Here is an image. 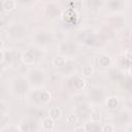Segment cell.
Wrapping results in <instances>:
<instances>
[{"instance_id": "6da1fadb", "label": "cell", "mask_w": 132, "mask_h": 132, "mask_svg": "<svg viewBox=\"0 0 132 132\" xmlns=\"http://www.w3.org/2000/svg\"><path fill=\"white\" fill-rule=\"evenodd\" d=\"M27 27L25 24L22 23H12L9 24L6 28V34L7 37L14 40V41H21L23 38L27 35Z\"/></svg>"}, {"instance_id": "7a4b0ae2", "label": "cell", "mask_w": 132, "mask_h": 132, "mask_svg": "<svg viewBox=\"0 0 132 132\" xmlns=\"http://www.w3.org/2000/svg\"><path fill=\"white\" fill-rule=\"evenodd\" d=\"M30 86L31 85H30L28 78L23 77V76H19V77H15L12 80V82H11V90H12V93L15 96L22 97V96L27 94V92L29 91Z\"/></svg>"}, {"instance_id": "3957f363", "label": "cell", "mask_w": 132, "mask_h": 132, "mask_svg": "<svg viewBox=\"0 0 132 132\" xmlns=\"http://www.w3.org/2000/svg\"><path fill=\"white\" fill-rule=\"evenodd\" d=\"M33 39L38 46H47L53 42L54 38L50 31L45 29H38L34 32Z\"/></svg>"}, {"instance_id": "277c9868", "label": "cell", "mask_w": 132, "mask_h": 132, "mask_svg": "<svg viewBox=\"0 0 132 132\" xmlns=\"http://www.w3.org/2000/svg\"><path fill=\"white\" fill-rule=\"evenodd\" d=\"M46 73L39 68H35L28 73V80L31 86L41 87L46 82Z\"/></svg>"}, {"instance_id": "5b68a950", "label": "cell", "mask_w": 132, "mask_h": 132, "mask_svg": "<svg viewBox=\"0 0 132 132\" xmlns=\"http://www.w3.org/2000/svg\"><path fill=\"white\" fill-rule=\"evenodd\" d=\"M30 98L38 105H46L52 100V94L46 90H36L31 94Z\"/></svg>"}, {"instance_id": "8992f818", "label": "cell", "mask_w": 132, "mask_h": 132, "mask_svg": "<svg viewBox=\"0 0 132 132\" xmlns=\"http://www.w3.org/2000/svg\"><path fill=\"white\" fill-rule=\"evenodd\" d=\"M68 86L71 89V91L80 92L86 89L87 80L84 78V76H72L68 80Z\"/></svg>"}, {"instance_id": "52a82bcc", "label": "cell", "mask_w": 132, "mask_h": 132, "mask_svg": "<svg viewBox=\"0 0 132 132\" xmlns=\"http://www.w3.org/2000/svg\"><path fill=\"white\" fill-rule=\"evenodd\" d=\"M61 14V8L56 3H48L44 8V15L50 20H55Z\"/></svg>"}, {"instance_id": "ba28073f", "label": "cell", "mask_w": 132, "mask_h": 132, "mask_svg": "<svg viewBox=\"0 0 132 132\" xmlns=\"http://www.w3.org/2000/svg\"><path fill=\"white\" fill-rule=\"evenodd\" d=\"M88 95H89L90 101L93 103H100L104 99V92L102 89H100L98 87H94V88L90 89Z\"/></svg>"}, {"instance_id": "9c48e42d", "label": "cell", "mask_w": 132, "mask_h": 132, "mask_svg": "<svg viewBox=\"0 0 132 132\" xmlns=\"http://www.w3.org/2000/svg\"><path fill=\"white\" fill-rule=\"evenodd\" d=\"M19 130L24 132V131H33V130H37V121L33 118H29L26 120H23L20 124H19Z\"/></svg>"}, {"instance_id": "30bf717a", "label": "cell", "mask_w": 132, "mask_h": 132, "mask_svg": "<svg viewBox=\"0 0 132 132\" xmlns=\"http://www.w3.org/2000/svg\"><path fill=\"white\" fill-rule=\"evenodd\" d=\"M76 44L72 42H62L59 46V52L64 56H71L76 52Z\"/></svg>"}, {"instance_id": "8fae6325", "label": "cell", "mask_w": 132, "mask_h": 132, "mask_svg": "<svg viewBox=\"0 0 132 132\" xmlns=\"http://www.w3.org/2000/svg\"><path fill=\"white\" fill-rule=\"evenodd\" d=\"M20 59L24 65L32 66L35 63V54L33 53L32 50H26L21 54Z\"/></svg>"}, {"instance_id": "7c38bea8", "label": "cell", "mask_w": 132, "mask_h": 132, "mask_svg": "<svg viewBox=\"0 0 132 132\" xmlns=\"http://www.w3.org/2000/svg\"><path fill=\"white\" fill-rule=\"evenodd\" d=\"M108 76L112 81H121L124 78V75L122 71L117 67H110L108 70Z\"/></svg>"}, {"instance_id": "4fadbf2b", "label": "cell", "mask_w": 132, "mask_h": 132, "mask_svg": "<svg viewBox=\"0 0 132 132\" xmlns=\"http://www.w3.org/2000/svg\"><path fill=\"white\" fill-rule=\"evenodd\" d=\"M52 64L56 68H64L67 65V57L64 55H57L53 58Z\"/></svg>"}, {"instance_id": "5bb4252c", "label": "cell", "mask_w": 132, "mask_h": 132, "mask_svg": "<svg viewBox=\"0 0 132 132\" xmlns=\"http://www.w3.org/2000/svg\"><path fill=\"white\" fill-rule=\"evenodd\" d=\"M105 104H106V107L110 110H114L119 107L120 105V100L118 97L116 96H108L106 99H105Z\"/></svg>"}, {"instance_id": "9a60e30c", "label": "cell", "mask_w": 132, "mask_h": 132, "mask_svg": "<svg viewBox=\"0 0 132 132\" xmlns=\"http://www.w3.org/2000/svg\"><path fill=\"white\" fill-rule=\"evenodd\" d=\"M108 9L111 11H119L125 5V0H108Z\"/></svg>"}, {"instance_id": "2e32d148", "label": "cell", "mask_w": 132, "mask_h": 132, "mask_svg": "<svg viewBox=\"0 0 132 132\" xmlns=\"http://www.w3.org/2000/svg\"><path fill=\"white\" fill-rule=\"evenodd\" d=\"M1 6L4 12H10L16 7V0H2Z\"/></svg>"}, {"instance_id": "e0dca14e", "label": "cell", "mask_w": 132, "mask_h": 132, "mask_svg": "<svg viewBox=\"0 0 132 132\" xmlns=\"http://www.w3.org/2000/svg\"><path fill=\"white\" fill-rule=\"evenodd\" d=\"M41 128H42L43 131H53L55 129V121L47 116L46 118H44L42 120Z\"/></svg>"}, {"instance_id": "ac0fdd59", "label": "cell", "mask_w": 132, "mask_h": 132, "mask_svg": "<svg viewBox=\"0 0 132 132\" xmlns=\"http://www.w3.org/2000/svg\"><path fill=\"white\" fill-rule=\"evenodd\" d=\"M98 64L100 67L108 68L110 67V64H111V58L107 54H102L98 58Z\"/></svg>"}, {"instance_id": "d6986e66", "label": "cell", "mask_w": 132, "mask_h": 132, "mask_svg": "<svg viewBox=\"0 0 132 132\" xmlns=\"http://www.w3.org/2000/svg\"><path fill=\"white\" fill-rule=\"evenodd\" d=\"M129 116L130 114L127 111H124V110L119 112L117 118H116L118 125H126V124H128L130 122V117Z\"/></svg>"}, {"instance_id": "ffe728a7", "label": "cell", "mask_w": 132, "mask_h": 132, "mask_svg": "<svg viewBox=\"0 0 132 132\" xmlns=\"http://www.w3.org/2000/svg\"><path fill=\"white\" fill-rule=\"evenodd\" d=\"M84 127H85V131H86V132H90V131H91V132H94V131H101V126H100L98 123L92 122V121H90L89 123L85 124Z\"/></svg>"}, {"instance_id": "44dd1931", "label": "cell", "mask_w": 132, "mask_h": 132, "mask_svg": "<svg viewBox=\"0 0 132 132\" xmlns=\"http://www.w3.org/2000/svg\"><path fill=\"white\" fill-rule=\"evenodd\" d=\"M47 116H48L51 119H53L54 121H57V120H59V119L61 118V116H62V110H61L59 107H56V106H55V107H52V108H50Z\"/></svg>"}, {"instance_id": "7402d4cb", "label": "cell", "mask_w": 132, "mask_h": 132, "mask_svg": "<svg viewBox=\"0 0 132 132\" xmlns=\"http://www.w3.org/2000/svg\"><path fill=\"white\" fill-rule=\"evenodd\" d=\"M93 74H94V67L92 65H85L81 68V76L91 77Z\"/></svg>"}, {"instance_id": "603a6c76", "label": "cell", "mask_w": 132, "mask_h": 132, "mask_svg": "<svg viewBox=\"0 0 132 132\" xmlns=\"http://www.w3.org/2000/svg\"><path fill=\"white\" fill-rule=\"evenodd\" d=\"M102 120V114L98 109H92L90 113V121L99 123Z\"/></svg>"}, {"instance_id": "cb8c5ba5", "label": "cell", "mask_w": 132, "mask_h": 132, "mask_svg": "<svg viewBox=\"0 0 132 132\" xmlns=\"http://www.w3.org/2000/svg\"><path fill=\"white\" fill-rule=\"evenodd\" d=\"M87 5L90 9H98L102 5V0H87Z\"/></svg>"}, {"instance_id": "d4e9b609", "label": "cell", "mask_w": 132, "mask_h": 132, "mask_svg": "<svg viewBox=\"0 0 132 132\" xmlns=\"http://www.w3.org/2000/svg\"><path fill=\"white\" fill-rule=\"evenodd\" d=\"M114 130H116V127L112 124H104L103 126H101V131L103 132H112Z\"/></svg>"}, {"instance_id": "484cf974", "label": "cell", "mask_w": 132, "mask_h": 132, "mask_svg": "<svg viewBox=\"0 0 132 132\" xmlns=\"http://www.w3.org/2000/svg\"><path fill=\"white\" fill-rule=\"evenodd\" d=\"M124 59L129 62H132V47H127L124 51Z\"/></svg>"}, {"instance_id": "4316f807", "label": "cell", "mask_w": 132, "mask_h": 132, "mask_svg": "<svg viewBox=\"0 0 132 132\" xmlns=\"http://www.w3.org/2000/svg\"><path fill=\"white\" fill-rule=\"evenodd\" d=\"M77 120H78V119H77V116H76V114H71V116H69V117L67 118L66 121H67L68 124H71V125H72V124H76Z\"/></svg>"}, {"instance_id": "83f0119b", "label": "cell", "mask_w": 132, "mask_h": 132, "mask_svg": "<svg viewBox=\"0 0 132 132\" xmlns=\"http://www.w3.org/2000/svg\"><path fill=\"white\" fill-rule=\"evenodd\" d=\"M16 2H19L21 4H27V3L31 2V0H16Z\"/></svg>"}, {"instance_id": "f1b7e54d", "label": "cell", "mask_w": 132, "mask_h": 132, "mask_svg": "<svg viewBox=\"0 0 132 132\" xmlns=\"http://www.w3.org/2000/svg\"><path fill=\"white\" fill-rule=\"evenodd\" d=\"M74 131H82V132H85V127H76V128H74Z\"/></svg>"}, {"instance_id": "f546056e", "label": "cell", "mask_w": 132, "mask_h": 132, "mask_svg": "<svg viewBox=\"0 0 132 132\" xmlns=\"http://www.w3.org/2000/svg\"><path fill=\"white\" fill-rule=\"evenodd\" d=\"M128 75L130 76V77H132V65L131 66H129V68H128Z\"/></svg>"}]
</instances>
